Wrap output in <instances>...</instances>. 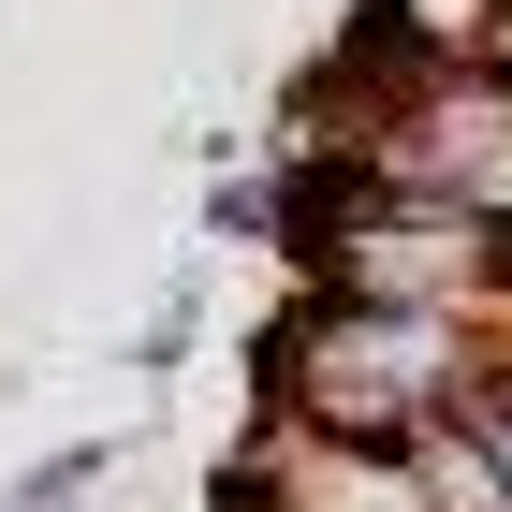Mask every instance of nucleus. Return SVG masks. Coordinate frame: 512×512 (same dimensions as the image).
Instances as JSON below:
<instances>
[{"instance_id": "nucleus-1", "label": "nucleus", "mask_w": 512, "mask_h": 512, "mask_svg": "<svg viewBox=\"0 0 512 512\" xmlns=\"http://www.w3.org/2000/svg\"><path fill=\"white\" fill-rule=\"evenodd\" d=\"M512 352V322H439V308H366V293H308L264 322V410L308 439H366V454H425L439 425H469L483 366Z\"/></svg>"}, {"instance_id": "nucleus-6", "label": "nucleus", "mask_w": 512, "mask_h": 512, "mask_svg": "<svg viewBox=\"0 0 512 512\" xmlns=\"http://www.w3.org/2000/svg\"><path fill=\"white\" fill-rule=\"evenodd\" d=\"M498 74H512V30H498Z\"/></svg>"}, {"instance_id": "nucleus-2", "label": "nucleus", "mask_w": 512, "mask_h": 512, "mask_svg": "<svg viewBox=\"0 0 512 512\" xmlns=\"http://www.w3.org/2000/svg\"><path fill=\"white\" fill-rule=\"evenodd\" d=\"M278 264L308 278V293H366V308L512 322V220H483V205H425V191H381V176H308Z\"/></svg>"}, {"instance_id": "nucleus-4", "label": "nucleus", "mask_w": 512, "mask_h": 512, "mask_svg": "<svg viewBox=\"0 0 512 512\" xmlns=\"http://www.w3.org/2000/svg\"><path fill=\"white\" fill-rule=\"evenodd\" d=\"M103 469H118V439H59L44 469H15V483H0V512H74Z\"/></svg>"}, {"instance_id": "nucleus-5", "label": "nucleus", "mask_w": 512, "mask_h": 512, "mask_svg": "<svg viewBox=\"0 0 512 512\" xmlns=\"http://www.w3.org/2000/svg\"><path fill=\"white\" fill-rule=\"evenodd\" d=\"M469 439H483V469H498V483H512V352H498V366H483V395H469Z\"/></svg>"}, {"instance_id": "nucleus-3", "label": "nucleus", "mask_w": 512, "mask_h": 512, "mask_svg": "<svg viewBox=\"0 0 512 512\" xmlns=\"http://www.w3.org/2000/svg\"><path fill=\"white\" fill-rule=\"evenodd\" d=\"M498 30H512V0H366L352 59H381V74H498Z\"/></svg>"}]
</instances>
